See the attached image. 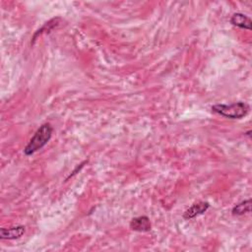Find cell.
<instances>
[{"instance_id":"cell-1","label":"cell","mask_w":252,"mask_h":252,"mask_svg":"<svg viewBox=\"0 0 252 252\" xmlns=\"http://www.w3.org/2000/svg\"><path fill=\"white\" fill-rule=\"evenodd\" d=\"M53 133V128L50 123H44L40 128L36 131L34 136L32 137L28 145L24 149V154L26 156H31L43 149L51 139Z\"/></svg>"},{"instance_id":"cell-2","label":"cell","mask_w":252,"mask_h":252,"mask_svg":"<svg viewBox=\"0 0 252 252\" xmlns=\"http://www.w3.org/2000/svg\"><path fill=\"white\" fill-rule=\"evenodd\" d=\"M212 111L231 119H241L249 111V106L243 102L234 103L231 105L219 104L212 107Z\"/></svg>"},{"instance_id":"cell-3","label":"cell","mask_w":252,"mask_h":252,"mask_svg":"<svg viewBox=\"0 0 252 252\" xmlns=\"http://www.w3.org/2000/svg\"><path fill=\"white\" fill-rule=\"evenodd\" d=\"M210 208V204L208 202L199 201L197 203H194L191 207H189L184 213H183V219L185 220H192L196 218L199 215L204 214L207 212V210Z\"/></svg>"},{"instance_id":"cell-4","label":"cell","mask_w":252,"mask_h":252,"mask_svg":"<svg viewBox=\"0 0 252 252\" xmlns=\"http://www.w3.org/2000/svg\"><path fill=\"white\" fill-rule=\"evenodd\" d=\"M130 229L134 232L147 233L152 229L150 219L147 216H140L133 218L130 222Z\"/></svg>"},{"instance_id":"cell-5","label":"cell","mask_w":252,"mask_h":252,"mask_svg":"<svg viewBox=\"0 0 252 252\" xmlns=\"http://www.w3.org/2000/svg\"><path fill=\"white\" fill-rule=\"evenodd\" d=\"M25 232H26V229L24 226H16V227L9 228V229L2 228L1 230H0V238L8 239V240L18 239L21 236H23Z\"/></svg>"},{"instance_id":"cell-6","label":"cell","mask_w":252,"mask_h":252,"mask_svg":"<svg viewBox=\"0 0 252 252\" xmlns=\"http://www.w3.org/2000/svg\"><path fill=\"white\" fill-rule=\"evenodd\" d=\"M231 24H233L234 26H236L237 28L250 31L252 22L248 16H246L242 13H235L231 18Z\"/></svg>"},{"instance_id":"cell-7","label":"cell","mask_w":252,"mask_h":252,"mask_svg":"<svg viewBox=\"0 0 252 252\" xmlns=\"http://www.w3.org/2000/svg\"><path fill=\"white\" fill-rule=\"evenodd\" d=\"M250 212H251V199L240 202L239 204L236 205L232 211L233 215H236V216H242Z\"/></svg>"}]
</instances>
